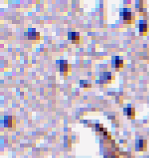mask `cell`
<instances>
[{
    "label": "cell",
    "mask_w": 149,
    "mask_h": 158,
    "mask_svg": "<svg viewBox=\"0 0 149 158\" xmlns=\"http://www.w3.org/2000/svg\"><path fill=\"white\" fill-rule=\"evenodd\" d=\"M15 123V121L11 116H6L4 118V126L6 128H11Z\"/></svg>",
    "instance_id": "9c48e42d"
},
{
    "label": "cell",
    "mask_w": 149,
    "mask_h": 158,
    "mask_svg": "<svg viewBox=\"0 0 149 158\" xmlns=\"http://www.w3.org/2000/svg\"><path fill=\"white\" fill-rule=\"evenodd\" d=\"M68 39L72 41V43L78 44L80 42V34L78 32H70L68 34Z\"/></svg>",
    "instance_id": "5b68a950"
},
{
    "label": "cell",
    "mask_w": 149,
    "mask_h": 158,
    "mask_svg": "<svg viewBox=\"0 0 149 158\" xmlns=\"http://www.w3.org/2000/svg\"><path fill=\"white\" fill-rule=\"evenodd\" d=\"M95 129H96L97 132H100V133H102V132L105 131V128L101 124H97L96 126H95Z\"/></svg>",
    "instance_id": "7c38bea8"
},
{
    "label": "cell",
    "mask_w": 149,
    "mask_h": 158,
    "mask_svg": "<svg viewBox=\"0 0 149 158\" xmlns=\"http://www.w3.org/2000/svg\"><path fill=\"white\" fill-rule=\"evenodd\" d=\"M59 62H60L59 69H60L61 74H63L64 76H66L67 74L70 71V66L69 65L68 62L66 61V60H61Z\"/></svg>",
    "instance_id": "7a4b0ae2"
},
{
    "label": "cell",
    "mask_w": 149,
    "mask_h": 158,
    "mask_svg": "<svg viewBox=\"0 0 149 158\" xmlns=\"http://www.w3.org/2000/svg\"><path fill=\"white\" fill-rule=\"evenodd\" d=\"M121 15L123 16L124 23L126 24H132L134 23V18L132 16V12L129 11L128 9H124V11L121 13Z\"/></svg>",
    "instance_id": "6da1fadb"
},
{
    "label": "cell",
    "mask_w": 149,
    "mask_h": 158,
    "mask_svg": "<svg viewBox=\"0 0 149 158\" xmlns=\"http://www.w3.org/2000/svg\"><path fill=\"white\" fill-rule=\"evenodd\" d=\"M147 146H148V142L146 140H143L140 139L136 141V150L137 151H146L147 150Z\"/></svg>",
    "instance_id": "8992f818"
},
{
    "label": "cell",
    "mask_w": 149,
    "mask_h": 158,
    "mask_svg": "<svg viewBox=\"0 0 149 158\" xmlns=\"http://www.w3.org/2000/svg\"><path fill=\"white\" fill-rule=\"evenodd\" d=\"M101 82L105 84H109L114 80V76L112 75L110 72H103L101 74Z\"/></svg>",
    "instance_id": "3957f363"
},
{
    "label": "cell",
    "mask_w": 149,
    "mask_h": 158,
    "mask_svg": "<svg viewBox=\"0 0 149 158\" xmlns=\"http://www.w3.org/2000/svg\"><path fill=\"white\" fill-rule=\"evenodd\" d=\"M27 37L29 40H40V33L37 32L35 29H29L27 32Z\"/></svg>",
    "instance_id": "277c9868"
},
{
    "label": "cell",
    "mask_w": 149,
    "mask_h": 158,
    "mask_svg": "<svg viewBox=\"0 0 149 158\" xmlns=\"http://www.w3.org/2000/svg\"><path fill=\"white\" fill-rule=\"evenodd\" d=\"M139 29H140V33H145L146 34L149 31V26L146 23H140V27H139Z\"/></svg>",
    "instance_id": "30bf717a"
},
{
    "label": "cell",
    "mask_w": 149,
    "mask_h": 158,
    "mask_svg": "<svg viewBox=\"0 0 149 158\" xmlns=\"http://www.w3.org/2000/svg\"><path fill=\"white\" fill-rule=\"evenodd\" d=\"M80 86L82 88H91L92 85L89 82H88L86 80H81L80 81Z\"/></svg>",
    "instance_id": "8fae6325"
},
{
    "label": "cell",
    "mask_w": 149,
    "mask_h": 158,
    "mask_svg": "<svg viewBox=\"0 0 149 158\" xmlns=\"http://www.w3.org/2000/svg\"><path fill=\"white\" fill-rule=\"evenodd\" d=\"M112 62H113V64H114V66L117 69V70L124 67V61L122 59H120V58L118 56H116L114 58L113 57Z\"/></svg>",
    "instance_id": "52a82bcc"
},
{
    "label": "cell",
    "mask_w": 149,
    "mask_h": 158,
    "mask_svg": "<svg viewBox=\"0 0 149 158\" xmlns=\"http://www.w3.org/2000/svg\"><path fill=\"white\" fill-rule=\"evenodd\" d=\"M124 114H126L128 116V118L129 120H132V119L135 118V116H136V110L134 109L133 107H128V108H125L124 110Z\"/></svg>",
    "instance_id": "ba28073f"
}]
</instances>
